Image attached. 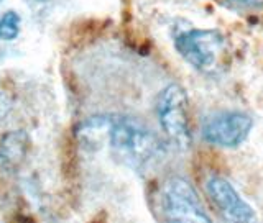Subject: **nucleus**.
I'll return each instance as SVG.
<instances>
[{
    "label": "nucleus",
    "mask_w": 263,
    "mask_h": 223,
    "mask_svg": "<svg viewBox=\"0 0 263 223\" xmlns=\"http://www.w3.org/2000/svg\"><path fill=\"white\" fill-rule=\"evenodd\" d=\"M114 156L134 169H143L156 158L161 145L150 130L128 117H112L109 141Z\"/></svg>",
    "instance_id": "1"
},
{
    "label": "nucleus",
    "mask_w": 263,
    "mask_h": 223,
    "mask_svg": "<svg viewBox=\"0 0 263 223\" xmlns=\"http://www.w3.org/2000/svg\"><path fill=\"white\" fill-rule=\"evenodd\" d=\"M181 57L204 74H217L224 69L227 41L219 30H187L175 39Z\"/></svg>",
    "instance_id": "2"
},
{
    "label": "nucleus",
    "mask_w": 263,
    "mask_h": 223,
    "mask_svg": "<svg viewBox=\"0 0 263 223\" xmlns=\"http://www.w3.org/2000/svg\"><path fill=\"white\" fill-rule=\"evenodd\" d=\"M161 205L164 215L171 221L201 223L211 221L196 189L183 177H170L161 189Z\"/></svg>",
    "instance_id": "3"
},
{
    "label": "nucleus",
    "mask_w": 263,
    "mask_h": 223,
    "mask_svg": "<svg viewBox=\"0 0 263 223\" xmlns=\"http://www.w3.org/2000/svg\"><path fill=\"white\" fill-rule=\"evenodd\" d=\"M156 113L163 131L173 143L178 146H189L191 131H189L187 95L178 84L164 87L156 102Z\"/></svg>",
    "instance_id": "4"
},
{
    "label": "nucleus",
    "mask_w": 263,
    "mask_h": 223,
    "mask_svg": "<svg viewBox=\"0 0 263 223\" xmlns=\"http://www.w3.org/2000/svg\"><path fill=\"white\" fill-rule=\"evenodd\" d=\"M252 127L253 120L250 115L243 112H224L204 123L202 138L220 148H235L245 141Z\"/></svg>",
    "instance_id": "5"
},
{
    "label": "nucleus",
    "mask_w": 263,
    "mask_h": 223,
    "mask_svg": "<svg viewBox=\"0 0 263 223\" xmlns=\"http://www.w3.org/2000/svg\"><path fill=\"white\" fill-rule=\"evenodd\" d=\"M205 192L212 205L226 220L243 223L257 220L253 209L242 199L229 180L222 177H211L205 184Z\"/></svg>",
    "instance_id": "6"
},
{
    "label": "nucleus",
    "mask_w": 263,
    "mask_h": 223,
    "mask_svg": "<svg viewBox=\"0 0 263 223\" xmlns=\"http://www.w3.org/2000/svg\"><path fill=\"white\" fill-rule=\"evenodd\" d=\"M30 150V136L27 131H8L0 138V169L15 171L25 161Z\"/></svg>",
    "instance_id": "7"
},
{
    "label": "nucleus",
    "mask_w": 263,
    "mask_h": 223,
    "mask_svg": "<svg viewBox=\"0 0 263 223\" xmlns=\"http://www.w3.org/2000/svg\"><path fill=\"white\" fill-rule=\"evenodd\" d=\"M112 117L114 115H96V117H89L81 121L76 128L78 141L90 151L102 148L109 141Z\"/></svg>",
    "instance_id": "8"
},
{
    "label": "nucleus",
    "mask_w": 263,
    "mask_h": 223,
    "mask_svg": "<svg viewBox=\"0 0 263 223\" xmlns=\"http://www.w3.org/2000/svg\"><path fill=\"white\" fill-rule=\"evenodd\" d=\"M20 33V16L16 12H7L0 18V39L12 41Z\"/></svg>",
    "instance_id": "9"
},
{
    "label": "nucleus",
    "mask_w": 263,
    "mask_h": 223,
    "mask_svg": "<svg viewBox=\"0 0 263 223\" xmlns=\"http://www.w3.org/2000/svg\"><path fill=\"white\" fill-rule=\"evenodd\" d=\"M230 2L245 7H263V0H230Z\"/></svg>",
    "instance_id": "10"
},
{
    "label": "nucleus",
    "mask_w": 263,
    "mask_h": 223,
    "mask_svg": "<svg viewBox=\"0 0 263 223\" xmlns=\"http://www.w3.org/2000/svg\"><path fill=\"white\" fill-rule=\"evenodd\" d=\"M41 2H45V0H41Z\"/></svg>",
    "instance_id": "11"
},
{
    "label": "nucleus",
    "mask_w": 263,
    "mask_h": 223,
    "mask_svg": "<svg viewBox=\"0 0 263 223\" xmlns=\"http://www.w3.org/2000/svg\"><path fill=\"white\" fill-rule=\"evenodd\" d=\"M0 2H2V0H0Z\"/></svg>",
    "instance_id": "12"
}]
</instances>
